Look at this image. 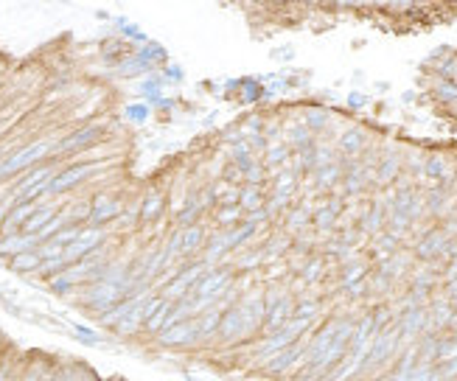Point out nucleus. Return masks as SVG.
<instances>
[{"label": "nucleus", "instance_id": "nucleus-29", "mask_svg": "<svg viewBox=\"0 0 457 381\" xmlns=\"http://www.w3.org/2000/svg\"><path fill=\"white\" fill-rule=\"evenodd\" d=\"M283 160H286V149H283V146L270 149V154H267V163H270V165H281Z\"/></svg>", "mask_w": 457, "mask_h": 381}, {"label": "nucleus", "instance_id": "nucleus-32", "mask_svg": "<svg viewBox=\"0 0 457 381\" xmlns=\"http://www.w3.org/2000/svg\"><path fill=\"white\" fill-rule=\"evenodd\" d=\"M146 112H149L146 107H130V110H127V115H130L132 121H146Z\"/></svg>", "mask_w": 457, "mask_h": 381}, {"label": "nucleus", "instance_id": "nucleus-31", "mask_svg": "<svg viewBox=\"0 0 457 381\" xmlns=\"http://www.w3.org/2000/svg\"><path fill=\"white\" fill-rule=\"evenodd\" d=\"M303 275H306V283H314V280L323 275V264H320V261H312V264H309V269H306Z\"/></svg>", "mask_w": 457, "mask_h": 381}, {"label": "nucleus", "instance_id": "nucleus-20", "mask_svg": "<svg viewBox=\"0 0 457 381\" xmlns=\"http://www.w3.org/2000/svg\"><path fill=\"white\" fill-rule=\"evenodd\" d=\"M169 311H172V303L163 300V303L154 309V314L146 320V328H149V331H160V328L165 325V317H169Z\"/></svg>", "mask_w": 457, "mask_h": 381}, {"label": "nucleus", "instance_id": "nucleus-14", "mask_svg": "<svg viewBox=\"0 0 457 381\" xmlns=\"http://www.w3.org/2000/svg\"><path fill=\"white\" fill-rule=\"evenodd\" d=\"M43 267V256L39 252H31V249H23L17 256H12V269L14 272H31V269H39Z\"/></svg>", "mask_w": 457, "mask_h": 381}, {"label": "nucleus", "instance_id": "nucleus-36", "mask_svg": "<svg viewBox=\"0 0 457 381\" xmlns=\"http://www.w3.org/2000/svg\"><path fill=\"white\" fill-rule=\"evenodd\" d=\"M303 219H306V210H298V214L292 216V227H301V225H303Z\"/></svg>", "mask_w": 457, "mask_h": 381}, {"label": "nucleus", "instance_id": "nucleus-4", "mask_svg": "<svg viewBox=\"0 0 457 381\" xmlns=\"http://www.w3.org/2000/svg\"><path fill=\"white\" fill-rule=\"evenodd\" d=\"M48 149H51V143H48V141H39V143H31V146L20 149L14 157H9V160L0 163V177L14 174V172H20V168H26V165L37 163L39 157H45V154H48Z\"/></svg>", "mask_w": 457, "mask_h": 381}, {"label": "nucleus", "instance_id": "nucleus-25", "mask_svg": "<svg viewBox=\"0 0 457 381\" xmlns=\"http://www.w3.org/2000/svg\"><path fill=\"white\" fill-rule=\"evenodd\" d=\"M241 199H244V207H247V210H258V207H261V196H258L256 188H247Z\"/></svg>", "mask_w": 457, "mask_h": 381}, {"label": "nucleus", "instance_id": "nucleus-12", "mask_svg": "<svg viewBox=\"0 0 457 381\" xmlns=\"http://www.w3.org/2000/svg\"><path fill=\"white\" fill-rule=\"evenodd\" d=\"M37 210V202L34 199H23V202H17L9 214H6V219H3V233L9 236V233H14L17 227H23L26 225V219Z\"/></svg>", "mask_w": 457, "mask_h": 381}, {"label": "nucleus", "instance_id": "nucleus-3", "mask_svg": "<svg viewBox=\"0 0 457 381\" xmlns=\"http://www.w3.org/2000/svg\"><path fill=\"white\" fill-rule=\"evenodd\" d=\"M99 244H101V230L93 225V227H88V230H81V233L62 249V256H65L68 264H73V261H79V258L90 256L93 249H99Z\"/></svg>", "mask_w": 457, "mask_h": 381}, {"label": "nucleus", "instance_id": "nucleus-17", "mask_svg": "<svg viewBox=\"0 0 457 381\" xmlns=\"http://www.w3.org/2000/svg\"><path fill=\"white\" fill-rule=\"evenodd\" d=\"M51 216H54V210H51V207H37L34 214L26 219V225H23L20 230H23V233H39V230H43V227L48 225Z\"/></svg>", "mask_w": 457, "mask_h": 381}, {"label": "nucleus", "instance_id": "nucleus-5", "mask_svg": "<svg viewBox=\"0 0 457 381\" xmlns=\"http://www.w3.org/2000/svg\"><path fill=\"white\" fill-rule=\"evenodd\" d=\"M96 172H99V165H96V163L65 168V172H62L59 177H54V180H51L48 191H51V194H65V191H70L73 185H79L81 180H88V177H90V174H96Z\"/></svg>", "mask_w": 457, "mask_h": 381}, {"label": "nucleus", "instance_id": "nucleus-10", "mask_svg": "<svg viewBox=\"0 0 457 381\" xmlns=\"http://www.w3.org/2000/svg\"><path fill=\"white\" fill-rule=\"evenodd\" d=\"M205 272H207V267H205V264H199V267H191V269L180 272V275H177V280H174L169 289H165V298H177V300H180V298H185V291H188V289H191V286H194V283H196Z\"/></svg>", "mask_w": 457, "mask_h": 381}, {"label": "nucleus", "instance_id": "nucleus-1", "mask_svg": "<svg viewBox=\"0 0 457 381\" xmlns=\"http://www.w3.org/2000/svg\"><path fill=\"white\" fill-rule=\"evenodd\" d=\"M227 280H230V272H214V275H202L199 278V286H196V291H194V303H196V311L199 309H205V306H211L219 294H222V289L227 286Z\"/></svg>", "mask_w": 457, "mask_h": 381}, {"label": "nucleus", "instance_id": "nucleus-18", "mask_svg": "<svg viewBox=\"0 0 457 381\" xmlns=\"http://www.w3.org/2000/svg\"><path fill=\"white\" fill-rule=\"evenodd\" d=\"M199 333H214L219 325H222V311L219 309H207L202 317H199Z\"/></svg>", "mask_w": 457, "mask_h": 381}, {"label": "nucleus", "instance_id": "nucleus-26", "mask_svg": "<svg viewBox=\"0 0 457 381\" xmlns=\"http://www.w3.org/2000/svg\"><path fill=\"white\" fill-rule=\"evenodd\" d=\"M70 286H73V280H70V275H68V272H65V275H59V278H54V280H51V289H54V291H57V294H65V291H68V289H70Z\"/></svg>", "mask_w": 457, "mask_h": 381}, {"label": "nucleus", "instance_id": "nucleus-9", "mask_svg": "<svg viewBox=\"0 0 457 381\" xmlns=\"http://www.w3.org/2000/svg\"><path fill=\"white\" fill-rule=\"evenodd\" d=\"M37 244H39L37 233H9L6 238H0V258L17 256V252H23L28 247H37Z\"/></svg>", "mask_w": 457, "mask_h": 381}, {"label": "nucleus", "instance_id": "nucleus-6", "mask_svg": "<svg viewBox=\"0 0 457 381\" xmlns=\"http://www.w3.org/2000/svg\"><path fill=\"white\" fill-rule=\"evenodd\" d=\"M101 126L99 123H90V126H85V130H79V132H73V135H68L65 141H59L57 143V152H73V149H88V146H93L99 138H101Z\"/></svg>", "mask_w": 457, "mask_h": 381}, {"label": "nucleus", "instance_id": "nucleus-21", "mask_svg": "<svg viewBox=\"0 0 457 381\" xmlns=\"http://www.w3.org/2000/svg\"><path fill=\"white\" fill-rule=\"evenodd\" d=\"M163 210V199L157 196V194H152V196H146V202H143V207H141V219H154L157 214Z\"/></svg>", "mask_w": 457, "mask_h": 381}, {"label": "nucleus", "instance_id": "nucleus-22", "mask_svg": "<svg viewBox=\"0 0 457 381\" xmlns=\"http://www.w3.org/2000/svg\"><path fill=\"white\" fill-rule=\"evenodd\" d=\"M62 227H65V216H51L48 225H45L43 230H39L37 236H39V241H48V238H51L57 230H62Z\"/></svg>", "mask_w": 457, "mask_h": 381}, {"label": "nucleus", "instance_id": "nucleus-8", "mask_svg": "<svg viewBox=\"0 0 457 381\" xmlns=\"http://www.w3.org/2000/svg\"><path fill=\"white\" fill-rule=\"evenodd\" d=\"M196 336H199V325L183 320V322H174L169 328H163L160 340H163V345H188L191 340H196Z\"/></svg>", "mask_w": 457, "mask_h": 381}, {"label": "nucleus", "instance_id": "nucleus-35", "mask_svg": "<svg viewBox=\"0 0 457 381\" xmlns=\"http://www.w3.org/2000/svg\"><path fill=\"white\" fill-rule=\"evenodd\" d=\"M292 141H295V143H303V141H309V130H306V126H295Z\"/></svg>", "mask_w": 457, "mask_h": 381}, {"label": "nucleus", "instance_id": "nucleus-7", "mask_svg": "<svg viewBox=\"0 0 457 381\" xmlns=\"http://www.w3.org/2000/svg\"><path fill=\"white\" fill-rule=\"evenodd\" d=\"M51 168H39V172H31L20 185H17V196H23V199H37L43 191H48V185H51Z\"/></svg>", "mask_w": 457, "mask_h": 381}, {"label": "nucleus", "instance_id": "nucleus-28", "mask_svg": "<svg viewBox=\"0 0 457 381\" xmlns=\"http://www.w3.org/2000/svg\"><path fill=\"white\" fill-rule=\"evenodd\" d=\"M334 177H337V168H334V165H331V168H323V172L317 174V183H320V188L331 185V183H334Z\"/></svg>", "mask_w": 457, "mask_h": 381}, {"label": "nucleus", "instance_id": "nucleus-30", "mask_svg": "<svg viewBox=\"0 0 457 381\" xmlns=\"http://www.w3.org/2000/svg\"><path fill=\"white\" fill-rule=\"evenodd\" d=\"M196 214H199V205H194V202H191V205L183 210V214H180V225H191V222L196 219Z\"/></svg>", "mask_w": 457, "mask_h": 381}, {"label": "nucleus", "instance_id": "nucleus-19", "mask_svg": "<svg viewBox=\"0 0 457 381\" xmlns=\"http://www.w3.org/2000/svg\"><path fill=\"white\" fill-rule=\"evenodd\" d=\"M199 241H202V230L199 227H188V230H183L180 233V252H194L196 247H199Z\"/></svg>", "mask_w": 457, "mask_h": 381}, {"label": "nucleus", "instance_id": "nucleus-15", "mask_svg": "<svg viewBox=\"0 0 457 381\" xmlns=\"http://www.w3.org/2000/svg\"><path fill=\"white\" fill-rule=\"evenodd\" d=\"M289 317H292V303H289L286 298H278L275 306L270 309V317H267V325L270 328H281Z\"/></svg>", "mask_w": 457, "mask_h": 381}, {"label": "nucleus", "instance_id": "nucleus-13", "mask_svg": "<svg viewBox=\"0 0 457 381\" xmlns=\"http://www.w3.org/2000/svg\"><path fill=\"white\" fill-rule=\"evenodd\" d=\"M118 202L115 199H107V196H99L96 202H93V207H90V225H104V222H110L112 216H118Z\"/></svg>", "mask_w": 457, "mask_h": 381}, {"label": "nucleus", "instance_id": "nucleus-34", "mask_svg": "<svg viewBox=\"0 0 457 381\" xmlns=\"http://www.w3.org/2000/svg\"><path fill=\"white\" fill-rule=\"evenodd\" d=\"M233 219H238V207H225L219 214V222H233Z\"/></svg>", "mask_w": 457, "mask_h": 381}, {"label": "nucleus", "instance_id": "nucleus-23", "mask_svg": "<svg viewBox=\"0 0 457 381\" xmlns=\"http://www.w3.org/2000/svg\"><path fill=\"white\" fill-rule=\"evenodd\" d=\"M362 143H365L362 132H345V135H343V149L351 152V154H356V152L362 149Z\"/></svg>", "mask_w": 457, "mask_h": 381}, {"label": "nucleus", "instance_id": "nucleus-33", "mask_svg": "<svg viewBox=\"0 0 457 381\" xmlns=\"http://www.w3.org/2000/svg\"><path fill=\"white\" fill-rule=\"evenodd\" d=\"M325 121H328V115H325V112H320V110L309 112V123H312V126H323Z\"/></svg>", "mask_w": 457, "mask_h": 381}, {"label": "nucleus", "instance_id": "nucleus-24", "mask_svg": "<svg viewBox=\"0 0 457 381\" xmlns=\"http://www.w3.org/2000/svg\"><path fill=\"white\" fill-rule=\"evenodd\" d=\"M65 267H68L65 256H51V258H43V272H45V275H57V272H62Z\"/></svg>", "mask_w": 457, "mask_h": 381}, {"label": "nucleus", "instance_id": "nucleus-11", "mask_svg": "<svg viewBox=\"0 0 457 381\" xmlns=\"http://www.w3.org/2000/svg\"><path fill=\"white\" fill-rule=\"evenodd\" d=\"M219 331H222V336H227V340H233V336H241L244 331H250V325H247L244 306H236V309H230L227 314H222Z\"/></svg>", "mask_w": 457, "mask_h": 381}, {"label": "nucleus", "instance_id": "nucleus-16", "mask_svg": "<svg viewBox=\"0 0 457 381\" xmlns=\"http://www.w3.org/2000/svg\"><path fill=\"white\" fill-rule=\"evenodd\" d=\"M298 353H301V348H289V345H286V351L281 348V351L272 356V362H267V370H270V373H283L289 364L298 359Z\"/></svg>", "mask_w": 457, "mask_h": 381}, {"label": "nucleus", "instance_id": "nucleus-2", "mask_svg": "<svg viewBox=\"0 0 457 381\" xmlns=\"http://www.w3.org/2000/svg\"><path fill=\"white\" fill-rule=\"evenodd\" d=\"M123 294H127V286L123 283H112V280H104L101 278V283L88 294L85 298V303L90 306V309H96V311H110Z\"/></svg>", "mask_w": 457, "mask_h": 381}, {"label": "nucleus", "instance_id": "nucleus-27", "mask_svg": "<svg viewBox=\"0 0 457 381\" xmlns=\"http://www.w3.org/2000/svg\"><path fill=\"white\" fill-rule=\"evenodd\" d=\"M76 333H79V340L85 342V345H99V340H96V333L90 331V328H85V325H76Z\"/></svg>", "mask_w": 457, "mask_h": 381}]
</instances>
